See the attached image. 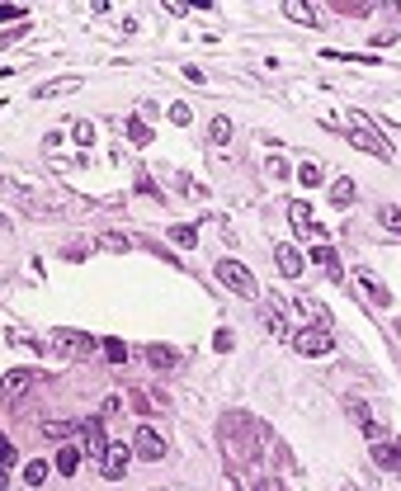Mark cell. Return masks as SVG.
Wrapping results in <instances>:
<instances>
[{
    "label": "cell",
    "instance_id": "1",
    "mask_svg": "<svg viewBox=\"0 0 401 491\" xmlns=\"http://www.w3.org/2000/svg\"><path fill=\"white\" fill-rule=\"evenodd\" d=\"M326 123H330V128H340L349 142H359V147H364L369 156H377V161H387V156H392V151H387V142L377 137V128L364 118V113H349V118H326Z\"/></svg>",
    "mask_w": 401,
    "mask_h": 491
},
{
    "label": "cell",
    "instance_id": "2",
    "mask_svg": "<svg viewBox=\"0 0 401 491\" xmlns=\"http://www.w3.org/2000/svg\"><path fill=\"white\" fill-rule=\"evenodd\" d=\"M213 274L222 279V284H227V288H232V293H241L245 302H255V298H260V284H255V274L245 270L241 260H217Z\"/></svg>",
    "mask_w": 401,
    "mask_h": 491
},
{
    "label": "cell",
    "instance_id": "3",
    "mask_svg": "<svg viewBox=\"0 0 401 491\" xmlns=\"http://www.w3.org/2000/svg\"><path fill=\"white\" fill-rule=\"evenodd\" d=\"M288 345H293L302 359H326L330 350H335V340H330V331L326 326H302L288 335Z\"/></svg>",
    "mask_w": 401,
    "mask_h": 491
},
{
    "label": "cell",
    "instance_id": "4",
    "mask_svg": "<svg viewBox=\"0 0 401 491\" xmlns=\"http://www.w3.org/2000/svg\"><path fill=\"white\" fill-rule=\"evenodd\" d=\"M288 222H293V232L302 237V241H312V246H330L326 227H321V222H317V213H312V203L293 198V203H288Z\"/></svg>",
    "mask_w": 401,
    "mask_h": 491
},
{
    "label": "cell",
    "instance_id": "5",
    "mask_svg": "<svg viewBox=\"0 0 401 491\" xmlns=\"http://www.w3.org/2000/svg\"><path fill=\"white\" fill-rule=\"evenodd\" d=\"M53 350L66 359H95L100 355V340L85 335V331H53Z\"/></svg>",
    "mask_w": 401,
    "mask_h": 491
},
{
    "label": "cell",
    "instance_id": "6",
    "mask_svg": "<svg viewBox=\"0 0 401 491\" xmlns=\"http://www.w3.org/2000/svg\"><path fill=\"white\" fill-rule=\"evenodd\" d=\"M133 454L142 458V463H160L165 458V439L151 430V425H137V435H133Z\"/></svg>",
    "mask_w": 401,
    "mask_h": 491
},
{
    "label": "cell",
    "instance_id": "7",
    "mask_svg": "<svg viewBox=\"0 0 401 491\" xmlns=\"http://www.w3.org/2000/svg\"><path fill=\"white\" fill-rule=\"evenodd\" d=\"M354 284L369 293V302H373V307H392V288H387V284H382V279H377L369 265H354Z\"/></svg>",
    "mask_w": 401,
    "mask_h": 491
},
{
    "label": "cell",
    "instance_id": "8",
    "mask_svg": "<svg viewBox=\"0 0 401 491\" xmlns=\"http://www.w3.org/2000/svg\"><path fill=\"white\" fill-rule=\"evenodd\" d=\"M128 458H133V449H128V444H109L104 458H100V472H104L109 482H118V477H128Z\"/></svg>",
    "mask_w": 401,
    "mask_h": 491
},
{
    "label": "cell",
    "instance_id": "9",
    "mask_svg": "<svg viewBox=\"0 0 401 491\" xmlns=\"http://www.w3.org/2000/svg\"><path fill=\"white\" fill-rule=\"evenodd\" d=\"M369 454H373V467H382V472H401V435L377 439Z\"/></svg>",
    "mask_w": 401,
    "mask_h": 491
},
{
    "label": "cell",
    "instance_id": "10",
    "mask_svg": "<svg viewBox=\"0 0 401 491\" xmlns=\"http://www.w3.org/2000/svg\"><path fill=\"white\" fill-rule=\"evenodd\" d=\"M80 435H85V449H80V454H90V458L100 463V458H104V449H109L104 420H100V416H95V420H85V425H80Z\"/></svg>",
    "mask_w": 401,
    "mask_h": 491
},
{
    "label": "cell",
    "instance_id": "11",
    "mask_svg": "<svg viewBox=\"0 0 401 491\" xmlns=\"http://www.w3.org/2000/svg\"><path fill=\"white\" fill-rule=\"evenodd\" d=\"M293 307L307 317V326H326V331H330V312H326V302H321V298H312V293H297Z\"/></svg>",
    "mask_w": 401,
    "mask_h": 491
},
{
    "label": "cell",
    "instance_id": "12",
    "mask_svg": "<svg viewBox=\"0 0 401 491\" xmlns=\"http://www.w3.org/2000/svg\"><path fill=\"white\" fill-rule=\"evenodd\" d=\"M260 326L274 335V340H288L293 331H288V317H283V307H269V302H260Z\"/></svg>",
    "mask_w": 401,
    "mask_h": 491
},
{
    "label": "cell",
    "instance_id": "13",
    "mask_svg": "<svg viewBox=\"0 0 401 491\" xmlns=\"http://www.w3.org/2000/svg\"><path fill=\"white\" fill-rule=\"evenodd\" d=\"M33 382H38V369H10V373H5V397H10V402H19Z\"/></svg>",
    "mask_w": 401,
    "mask_h": 491
},
{
    "label": "cell",
    "instance_id": "14",
    "mask_svg": "<svg viewBox=\"0 0 401 491\" xmlns=\"http://www.w3.org/2000/svg\"><path fill=\"white\" fill-rule=\"evenodd\" d=\"M274 265H279L283 279H297V274H302V255H297V246L279 241V246H274Z\"/></svg>",
    "mask_w": 401,
    "mask_h": 491
},
{
    "label": "cell",
    "instance_id": "15",
    "mask_svg": "<svg viewBox=\"0 0 401 491\" xmlns=\"http://www.w3.org/2000/svg\"><path fill=\"white\" fill-rule=\"evenodd\" d=\"M80 85H85V76H62V81H43L33 95L38 100H62V95H76Z\"/></svg>",
    "mask_w": 401,
    "mask_h": 491
},
{
    "label": "cell",
    "instance_id": "16",
    "mask_svg": "<svg viewBox=\"0 0 401 491\" xmlns=\"http://www.w3.org/2000/svg\"><path fill=\"white\" fill-rule=\"evenodd\" d=\"M312 265H321V274H326V279H335V284L345 279V265H340V255H335L330 246H312Z\"/></svg>",
    "mask_w": 401,
    "mask_h": 491
},
{
    "label": "cell",
    "instance_id": "17",
    "mask_svg": "<svg viewBox=\"0 0 401 491\" xmlns=\"http://www.w3.org/2000/svg\"><path fill=\"white\" fill-rule=\"evenodd\" d=\"M147 364H151L156 373H170V369H180V355H175L170 345H151V350H147Z\"/></svg>",
    "mask_w": 401,
    "mask_h": 491
},
{
    "label": "cell",
    "instance_id": "18",
    "mask_svg": "<svg viewBox=\"0 0 401 491\" xmlns=\"http://www.w3.org/2000/svg\"><path fill=\"white\" fill-rule=\"evenodd\" d=\"M57 472H62V477H76L80 472V449H71V444H62V449H57Z\"/></svg>",
    "mask_w": 401,
    "mask_h": 491
},
{
    "label": "cell",
    "instance_id": "19",
    "mask_svg": "<svg viewBox=\"0 0 401 491\" xmlns=\"http://www.w3.org/2000/svg\"><path fill=\"white\" fill-rule=\"evenodd\" d=\"M53 477V463L48 458H33V463H24V487H43Z\"/></svg>",
    "mask_w": 401,
    "mask_h": 491
},
{
    "label": "cell",
    "instance_id": "20",
    "mask_svg": "<svg viewBox=\"0 0 401 491\" xmlns=\"http://www.w3.org/2000/svg\"><path fill=\"white\" fill-rule=\"evenodd\" d=\"M165 237L180 246V250H189V246H198V232L189 227V222H175V227H165Z\"/></svg>",
    "mask_w": 401,
    "mask_h": 491
},
{
    "label": "cell",
    "instance_id": "21",
    "mask_svg": "<svg viewBox=\"0 0 401 491\" xmlns=\"http://www.w3.org/2000/svg\"><path fill=\"white\" fill-rule=\"evenodd\" d=\"M330 203H335V208H349V203H354V180H349V175H340V180L330 185Z\"/></svg>",
    "mask_w": 401,
    "mask_h": 491
},
{
    "label": "cell",
    "instance_id": "22",
    "mask_svg": "<svg viewBox=\"0 0 401 491\" xmlns=\"http://www.w3.org/2000/svg\"><path fill=\"white\" fill-rule=\"evenodd\" d=\"M283 15H288L293 24H317V10L302 5V0H283Z\"/></svg>",
    "mask_w": 401,
    "mask_h": 491
},
{
    "label": "cell",
    "instance_id": "23",
    "mask_svg": "<svg viewBox=\"0 0 401 491\" xmlns=\"http://www.w3.org/2000/svg\"><path fill=\"white\" fill-rule=\"evenodd\" d=\"M123 133L133 137L137 147H147V142H151V128H147V123H142V118H133V113H128V118H123Z\"/></svg>",
    "mask_w": 401,
    "mask_h": 491
},
{
    "label": "cell",
    "instance_id": "24",
    "mask_svg": "<svg viewBox=\"0 0 401 491\" xmlns=\"http://www.w3.org/2000/svg\"><path fill=\"white\" fill-rule=\"evenodd\" d=\"M208 137H213L217 147H222V142H232V118H227V113H217L213 123H208Z\"/></svg>",
    "mask_w": 401,
    "mask_h": 491
},
{
    "label": "cell",
    "instance_id": "25",
    "mask_svg": "<svg viewBox=\"0 0 401 491\" xmlns=\"http://www.w3.org/2000/svg\"><path fill=\"white\" fill-rule=\"evenodd\" d=\"M377 218H382V232H387L392 241H401V208H382Z\"/></svg>",
    "mask_w": 401,
    "mask_h": 491
},
{
    "label": "cell",
    "instance_id": "26",
    "mask_svg": "<svg viewBox=\"0 0 401 491\" xmlns=\"http://www.w3.org/2000/svg\"><path fill=\"white\" fill-rule=\"evenodd\" d=\"M100 246H104V250H133V237H123V232H104Z\"/></svg>",
    "mask_w": 401,
    "mask_h": 491
},
{
    "label": "cell",
    "instance_id": "27",
    "mask_svg": "<svg viewBox=\"0 0 401 491\" xmlns=\"http://www.w3.org/2000/svg\"><path fill=\"white\" fill-rule=\"evenodd\" d=\"M71 137H76L80 147H95V123H90V118H80L76 128H71Z\"/></svg>",
    "mask_w": 401,
    "mask_h": 491
},
{
    "label": "cell",
    "instance_id": "28",
    "mask_svg": "<svg viewBox=\"0 0 401 491\" xmlns=\"http://www.w3.org/2000/svg\"><path fill=\"white\" fill-rule=\"evenodd\" d=\"M100 350H104V359H109V364H123V359H128V345H123V340H104Z\"/></svg>",
    "mask_w": 401,
    "mask_h": 491
},
{
    "label": "cell",
    "instance_id": "29",
    "mask_svg": "<svg viewBox=\"0 0 401 491\" xmlns=\"http://www.w3.org/2000/svg\"><path fill=\"white\" fill-rule=\"evenodd\" d=\"M213 350H217V355H232V350H236V335H232V331L222 326V331L213 335Z\"/></svg>",
    "mask_w": 401,
    "mask_h": 491
},
{
    "label": "cell",
    "instance_id": "30",
    "mask_svg": "<svg viewBox=\"0 0 401 491\" xmlns=\"http://www.w3.org/2000/svg\"><path fill=\"white\" fill-rule=\"evenodd\" d=\"M297 180H302V185H307V189H312V185H321V165H317V161L297 165Z\"/></svg>",
    "mask_w": 401,
    "mask_h": 491
},
{
    "label": "cell",
    "instance_id": "31",
    "mask_svg": "<svg viewBox=\"0 0 401 491\" xmlns=\"http://www.w3.org/2000/svg\"><path fill=\"white\" fill-rule=\"evenodd\" d=\"M10 19H28L24 5H0V24H10Z\"/></svg>",
    "mask_w": 401,
    "mask_h": 491
},
{
    "label": "cell",
    "instance_id": "32",
    "mask_svg": "<svg viewBox=\"0 0 401 491\" xmlns=\"http://www.w3.org/2000/svg\"><path fill=\"white\" fill-rule=\"evenodd\" d=\"M269 175H274V180H288V161H283V156H269V165H265Z\"/></svg>",
    "mask_w": 401,
    "mask_h": 491
},
{
    "label": "cell",
    "instance_id": "33",
    "mask_svg": "<svg viewBox=\"0 0 401 491\" xmlns=\"http://www.w3.org/2000/svg\"><path fill=\"white\" fill-rule=\"evenodd\" d=\"M137 189L147 194V198H160V189L151 185V175H147V170H137Z\"/></svg>",
    "mask_w": 401,
    "mask_h": 491
},
{
    "label": "cell",
    "instance_id": "34",
    "mask_svg": "<svg viewBox=\"0 0 401 491\" xmlns=\"http://www.w3.org/2000/svg\"><path fill=\"white\" fill-rule=\"evenodd\" d=\"M189 118H194V109H189V104H170V123H180V128H185Z\"/></svg>",
    "mask_w": 401,
    "mask_h": 491
},
{
    "label": "cell",
    "instance_id": "35",
    "mask_svg": "<svg viewBox=\"0 0 401 491\" xmlns=\"http://www.w3.org/2000/svg\"><path fill=\"white\" fill-rule=\"evenodd\" d=\"M335 10H340V15H369V10H373V5H354V0H340V5H335Z\"/></svg>",
    "mask_w": 401,
    "mask_h": 491
},
{
    "label": "cell",
    "instance_id": "36",
    "mask_svg": "<svg viewBox=\"0 0 401 491\" xmlns=\"http://www.w3.org/2000/svg\"><path fill=\"white\" fill-rule=\"evenodd\" d=\"M0 463H15V444L5 439V430H0Z\"/></svg>",
    "mask_w": 401,
    "mask_h": 491
},
{
    "label": "cell",
    "instance_id": "37",
    "mask_svg": "<svg viewBox=\"0 0 401 491\" xmlns=\"http://www.w3.org/2000/svg\"><path fill=\"white\" fill-rule=\"evenodd\" d=\"M71 430H76L71 420H57V425H48V435H57V439H66V435H71Z\"/></svg>",
    "mask_w": 401,
    "mask_h": 491
},
{
    "label": "cell",
    "instance_id": "38",
    "mask_svg": "<svg viewBox=\"0 0 401 491\" xmlns=\"http://www.w3.org/2000/svg\"><path fill=\"white\" fill-rule=\"evenodd\" d=\"M185 81H194V85H203L208 76H203V66H185Z\"/></svg>",
    "mask_w": 401,
    "mask_h": 491
},
{
    "label": "cell",
    "instance_id": "39",
    "mask_svg": "<svg viewBox=\"0 0 401 491\" xmlns=\"http://www.w3.org/2000/svg\"><path fill=\"white\" fill-rule=\"evenodd\" d=\"M5 487H10V472H5V467H0V491H5Z\"/></svg>",
    "mask_w": 401,
    "mask_h": 491
},
{
    "label": "cell",
    "instance_id": "40",
    "mask_svg": "<svg viewBox=\"0 0 401 491\" xmlns=\"http://www.w3.org/2000/svg\"><path fill=\"white\" fill-rule=\"evenodd\" d=\"M5 189H10V180H5V175H0V194H5Z\"/></svg>",
    "mask_w": 401,
    "mask_h": 491
},
{
    "label": "cell",
    "instance_id": "41",
    "mask_svg": "<svg viewBox=\"0 0 401 491\" xmlns=\"http://www.w3.org/2000/svg\"><path fill=\"white\" fill-rule=\"evenodd\" d=\"M151 491H170V487H151Z\"/></svg>",
    "mask_w": 401,
    "mask_h": 491
},
{
    "label": "cell",
    "instance_id": "42",
    "mask_svg": "<svg viewBox=\"0 0 401 491\" xmlns=\"http://www.w3.org/2000/svg\"><path fill=\"white\" fill-rule=\"evenodd\" d=\"M0 227H5V213H0Z\"/></svg>",
    "mask_w": 401,
    "mask_h": 491
}]
</instances>
